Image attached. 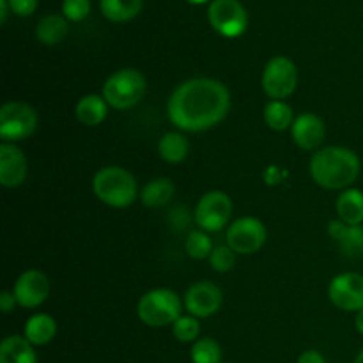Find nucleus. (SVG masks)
I'll use <instances>...</instances> for the list:
<instances>
[{
    "mask_svg": "<svg viewBox=\"0 0 363 363\" xmlns=\"http://www.w3.org/2000/svg\"><path fill=\"white\" fill-rule=\"evenodd\" d=\"M230 110V92L215 78H190L177 85L167 103L170 123L181 131L201 133L222 123Z\"/></svg>",
    "mask_w": 363,
    "mask_h": 363,
    "instance_id": "1",
    "label": "nucleus"
},
{
    "mask_svg": "<svg viewBox=\"0 0 363 363\" xmlns=\"http://www.w3.org/2000/svg\"><path fill=\"white\" fill-rule=\"evenodd\" d=\"M262 116H264L266 126L273 131L291 130L294 119H296L291 105H287L284 99H269L264 105Z\"/></svg>",
    "mask_w": 363,
    "mask_h": 363,
    "instance_id": "25",
    "label": "nucleus"
},
{
    "mask_svg": "<svg viewBox=\"0 0 363 363\" xmlns=\"http://www.w3.org/2000/svg\"><path fill=\"white\" fill-rule=\"evenodd\" d=\"M261 85L269 99H284L294 94L298 87V67L293 59L275 55L266 62L261 77Z\"/></svg>",
    "mask_w": 363,
    "mask_h": 363,
    "instance_id": "6",
    "label": "nucleus"
},
{
    "mask_svg": "<svg viewBox=\"0 0 363 363\" xmlns=\"http://www.w3.org/2000/svg\"><path fill=\"white\" fill-rule=\"evenodd\" d=\"M108 108V103H106V99L103 96L85 94L84 98L78 99L77 106H74V113H77V119L84 126L94 128L99 126L106 119Z\"/></svg>",
    "mask_w": 363,
    "mask_h": 363,
    "instance_id": "19",
    "label": "nucleus"
},
{
    "mask_svg": "<svg viewBox=\"0 0 363 363\" xmlns=\"http://www.w3.org/2000/svg\"><path fill=\"white\" fill-rule=\"evenodd\" d=\"M268 240L264 223L255 216H241L234 220L227 229V245L236 254L250 255L261 250Z\"/></svg>",
    "mask_w": 363,
    "mask_h": 363,
    "instance_id": "10",
    "label": "nucleus"
},
{
    "mask_svg": "<svg viewBox=\"0 0 363 363\" xmlns=\"http://www.w3.org/2000/svg\"><path fill=\"white\" fill-rule=\"evenodd\" d=\"M38 112L25 101H9L0 108V137L4 142L25 140L38 128Z\"/></svg>",
    "mask_w": 363,
    "mask_h": 363,
    "instance_id": "7",
    "label": "nucleus"
},
{
    "mask_svg": "<svg viewBox=\"0 0 363 363\" xmlns=\"http://www.w3.org/2000/svg\"><path fill=\"white\" fill-rule=\"evenodd\" d=\"M142 7H144V0H99V9L103 16L113 23L131 21L138 16Z\"/></svg>",
    "mask_w": 363,
    "mask_h": 363,
    "instance_id": "24",
    "label": "nucleus"
},
{
    "mask_svg": "<svg viewBox=\"0 0 363 363\" xmlns=\"http://www.w3.org/2000/svg\"><path fill=\"white\" fill-rule=\"evenodd\" d=\"M39 0H9V7L18 16H30L38 9Z\"/></svg>",
    "mask_w": 363,
    "mask_h": 363,
    "instance_id": "32",
    "label": "nucleus"
},
{
    "mask_svg": "<svg viewBox=\"0 0 363 363\" xmlns=\"http://www.w3.org/2000/svg\"><path fill=\"white\" fill-rule=\"evenodd\" d=\"M233 201L222 190H211L199 199L194 209V218L199 229L206 233H220L233 216Z\"/></svg>",
    "mask_w": 363,
    "mask_h": 363,
    "instance_id": "8",
    "label": "nucleus"
},
{
    "mask_svg": "<svg viewBox=\"0 0 363 363\" xmlns=\"http://www.w3.org/2000/svg\"><path fill=\"white\" fill-rule=\"evenodd\" d=\"M147 92V80L135 67H123L110 74L103 84L101 96L110 108L130 110L144 99Z\"/></svg>",
    "mask_w": 363,
    "mask_h": 363,
    "instance_id": "5",
    "label": "nucleus"
},
{
    "mask_svg": "<svg viewBox=\"0 0 363 363\" xmlns=\"http://www.w3.org/2000/svg\"><path fill=\"white\" fill-rule=\"evenodd\" d=\"M167 222L172 227L174 230H184L190 227L191 222H195L194 215H190V209L183 208V206H177L172 211L167 215Z\"/></svg>",
    "mask_w": 363,
    "mask_h": 363,
    "instance_id": "31",
    "label": "nucleus"
},
{
    "mask_svg": "<svg viewBox=\"0 0 363 363\" xmlns=\"http://www.w3.org/2000/svg\"><path fill=\"white\" fill-rule=\"evenodd\" d=\"M13 294L21 308H38L48 300L50 280L41 269H27L16 279Z\"/></svg>",
    "mask_w": 363,
    "mask_h": 363,
    "instance_id": "13",
    "label": "nucleus"
},
{
    "mask_svg": "<svg viewBox=\"0 0 363 363\" xmlns=\"http://www.w3.org/2000/svg\"><path fill=\"white\" fill-rule=\"evenodd\" d=\"M298 363H326V360L319 351L307 350L298 357Z\"/></svg>",
    "mask_w": 363,
    "mask_h": 363,
    "instance_id": "35",
    "label": "nucleus"
},
{
    "mask_svg": "<svg viewBox=\"0 0 363 363\" xmlns=\"http://www.w3.org/2000/svg\"><path fill=\"white\" fill-rule=\"evenodd\" d=\"M209 25L223 38H240L248 27V14L240 0H211L208 7Z\"/></svg>",
    "mask_w": 363,
    "mask_h": 363,
    "instance_id": "9",
    "label": "nucleus"
},
{
    "mask_svg": "<svg viewBox=\"0 0 363 363\" xmlns=\"http://www.w3.org/2000/svg\"><path fill=\"white\" fill-rule=\"evenodd\" d=\"M23 335H9L0 342V363H39L38 353Z\"/></svg>",
    "mask_w": 363,
    "mask_h": 363,
    "instance_id": "18",
    "label": "nucleus"
},
{
    "mask_svg": "<svg viewBox=\"0 0 363 363\" xmlns=\"http://www.w3.org/2000/svg\"><path fill=\"white\" fill-rule=\"evenodd\" d=\"M92 191L99 202L117 209L128 208L140 197L133 174L117 165L103 167L94 174Z\"/></svg>",
    "mask_w": 363,
    "mask_h": 363,
    "instance_id": "3",
    "label": "nucleus"
},
{
    "mask_svg": "<svg viewBox=\"0 0 363 363\" xmlns=\"http://www.w3.org/2000/svg\"><path fill=\"white\" fill-rule=\"evenodd\" d=\"M354 363H363V350L360 351V353H358V357H357V360H354Z\"/></svg>",
    "mask_w": 363,
    "mask_h": 363,
    "instance_id": "39",
    "label": "nucleus"
},
{
    "mask_svg": "<svg viewBox=\"0 0 363 363\" xmlns=\"http://www.w3.org/2000/svg\"><path fill=\"white\" fill-rule=\"evenodd\" d=\"M172 333L179 342L194 344L195 340H199V335H201V323H199V319L194 318V315L183 314L172 325Z\"/></svg>",
    "mask_w": 363,
    "mask_h": 363,
    "instance_id": "28",
    "label": "nucleus"
},
{
    "mask_svg": "<svg viewBox=\"0 0 363 363\" xmlns=\"http://www.w3.org/2000/svg\"><path fill=\"white\" fill-rule=\"evenodd\" d=\"M360 158L354 151L340 145L318 149L312 155L308 170L318 186L326 190H347L360 176Z\"/></svg>",
    "mask_w": 363,
    "mask_h": 363,
    "instance_id": "2",
    "label": "nucleus"
},
{
    "mask_svg": "<svg viewBox=\"0 0 363 363\" xmlns=\"http://www.w3.org/2000/svg\"><path fill=\"white\" fill-rule=\"evenodd\" d=\"M291 137L298 147L305 151H314L326 137L325 121L312 112L300 113L291 126Z\"/></svg>",
    "mask_w": 363,
    "mask_h": 363,
    "instance_id": "15",
    "label": "nucleus"
},
{
    "mask_svg": "<svg viewBox=\"0 0 363 363\" xmlns=\"http://www.w3.org/2000/svg\"><path fill=\"white\" fill-rule=\"evenodd\" d=\"M328 298L333 307L344 312L363 311V275L346 272L335 275L328 286Z\"/></svg>",
    "mask_w": 363,
    "mask_h": 363,
    "instance_id": "11",
    "label": "nucleus"
},
{
    "mask_svg": "<svg viewBox=\"0 0 363 363\" xmlns=\"http://www.w3.org/2000/svg\"><path fill=\"white\" fill-rule=\"evenodd\" d=\"M57 332H59V326L55 319L43 312L30 315L23 326V337L32 346H46L55 339Z\"/></svg>",
    "mask_w": 363,
    "mask_h": 363,
    "instance_id": "17",
    "label": "nucleus"
},
{
    "mask_svg": "<svg viewBox=\"0 0 363 363\" xmlns=\"http://www.w3.org/2000/svg\"><path fill=\"white\" fill-rule=\"evenodd\" d=\"M213 241L209 234L202 229H194L188 233L186 240H184V250L195 261H204L209 259L213 252Z\"/></svg>",
    "mask_w": 363,
    "mask_h": 363,
    "instance_id": "26",
    "label": "nucleus"
},
{
    "mask_svg": "<svg viewBox=\"0 0 363 363\" xmlns=\"http://www.w3.org/2000/svg\"><path fill=\"white\" fill-rule=\"evenodd\" d=\"M174 194H176V186H174L172 179H169V177H156V179H151L149 183L144 184L138 199H140L145 208L158 209L169 204L172 201Z\"/></svg>",
    "mask_w": 363,
    "mask_h": 363,
    "instance_id": "22",
    "label": "nucleus"
},
{
    "mask_svg": "<svg viewBox=\"0 0 363 363\" xmlns=\"http://www.w3.org/2000/svg\"><path fill=\"white\" fill-rule=\"evenodd\" d=\"M190 4H206V2H211V0H186Z\"/></svg>",
    "mask_w": 363,
    "mask_h": 363,
    "instance_id": "38",
    "label": "nucleus"
},
{
    "mask_svg": "<svg viewBox=\"0 0 363 363\" xmlns=\"http://www.w3.org/2000/svg\"><path fill=\"white\" fill-rule=\"evenodd\" d=\"M16 305L18 301L16 298H14L13 291H4V293L0 294V311H2L4 314H11Z\"/></svg>",
    "mask_w": 363,
    "mask_h": 363,
    "instance_id": "34",
    "label": "nucleus"
},
{
    "mask_svg": "<svg viewBox=\"0 0 363 363\" xmlns=\"http://www.w3.org/2000/svg\"><path fill=\"white\" fill-rule=\"evenodd\" d=\"M28 176L27 156L16 144L2 142L0 144V184L4 188L21 186Z\"/></svg>",
    "mask_w": 363,
    "mask_h": 363,
    "instance_id": "14",
    "label": "nucleus"
},
{
    "mask_svg": "<svg viewBox=\"0 0 363 363\" xmlns=\"http://www.w3.org/2000/svg\"><path fill=\"white\" fill-rule=\"evenodd\" d=\"M188 152H190V144L188 138L179 131H169V133L162 135L158 140V155L163 162L176 165L186 160Z\"/></svg>",
    "mask_w": 363,
    "mask_h": 363,
    "instance_id": "23",
    "label": "nucleus"
},
{
    "mask_svg": "<svg viewBox=\"0 0 363 363\" xmlns=\"http://www.w3.org/2000/svg\"><path fill=\"white\" fill-rule=\"evenodd\" d=\"M354 326H357V332L363 335V311L357 312V318H354Z\"/></svg>",
    "mask_w": 363,
    "mask_h": 363,
    "instance_id": "37",
    "label": "nucleus"
},
{
    "mask_svg": "<svg viewBox=\"0 0 363 363\" xmlns=\"http://www.w3.org/2000/svg\"><path fill=\"white\" fill-rule=\"evenodd\" d=\"M184 301L179 294L167 287L151 289L138 300L137 315L149 328L172 326L183 315Z\"/></svg>",
    "mask_w": 363,
    "mask_h": 363,
    "instance_id": "4",
    "label": "nucleus"
},
{
    "mask_svg": "<svg viewBox=\"0 0 363 363\" xmlns=\"http://www.w3.org/2000/svg\"><path fill=\"white\" fill-rule=\"evenodd\" d=\"M335 211L340 222L347 225L363 223V191L358 188H347L337 197Z\"/></svg>",
    "mask_w": 363,
    "mask_h": 363,
    "instance_id": "20",
    "label": "nucleus"
},
{
    "mask_svg": "<svg viewBox=\"0 0 363 363\" xmlns=\"http://www.w3.org/2000/svg\"><path fill=\"white\" fill-rule=\"evenodd\" d=\"M67 30H69V25H67L66 16H64V14L50 13L45 14V16L38 21L35 38H38V41L41 43V45L55 46L66 39Z\"/></svg>",
    "mask_w": 363,
    "mask_h": 363,
    "instance_id": "21",
    "label": "nucleus"
},
{
    "mask_svg": "<svg viewBox=\"0 0 363 363\" xmlns=\"http://www.w3.org/2000/svg\"><path fill=\"white\" fill-rule=\"evenodd\" d=\"M209 264L215 272L227 273L236 266V252L229 247V245H220V247L213 248L211 255H209Z\"/></svg>",
    "mask_w": 363,
    "mask_h": 363,
    "instance_id": "29",
    "label": "nucleus"
},
{
    "mask_svg": "<svg viewBox=\"0 0 363 363\" xmlns=\"http://www.w3.org/2000/svg\"><path fill=\"white\" fill-rule=\"evenodd\" d=\"M9 0H0V23H6L9 14Z\"/></svg>",
    "mask_w": 363,
    "mask_h": 363,
    "instance_id": "36",
    "label": "nucleus"
},
{
    "mask_svg": "<svg viewBox=\"0 0 363 363\" xmlns=\"http://www.w3.org/2000/svg\"><path fill=\"white\" fill-rule=\"evenodd\" d=\"M91 13V0H64L62 14L67 21H82Z\"/></svg>",
    "mask_w": 363,
    "mask_h": 363,
    "instance_id": "30",
    "label": "nucleus"
},
{
    "mask_svg": "<svg viewBox=\"0 0 363 363\" xmlns=\"http://www.w3.org/2000/svg\"><path fill=\"white\" fill-rule=\"evenodd\" d=\"M183 301L188 314L197 319H206L215 315L222 308L223 293L216 284L201 280L188 287Z\"/></svg>",
    "mask_w": 363,
    "mask_h": 363,
    "instance_id": "12",
    "label": "nucleus"
},
{
    "mask_svg": "<svg viewBox=\"0 0 363 363\" xmlns=\"http://www.w3.org/2000/svg\"><path fill=\"white\" fill-rule=\"evenodd\" d=\"M328 234L340 247V250L351 259L363 257V227L347 225L339 218L332 220L328 225Z\"/></svg>",
    "mask_w": 363,
    "mask_h": 363,
    "instance_id": "16",
    "label": "nucleus"
},
{
    "mask_svg": "<svg viewBox=\"0 0 363 363\" xmlns=\"http://www.w3.org/2000/svg\"><path fill=\"white\" fill-rule=\"evenodd\" d=\"M287 176L286 170H282L280 167L277 165H269L268 169L264 170V181L266 184H269V186H275V184L282 183L284 177Z\"/></svg>",
    "mask_w": 363,
    "mask_h": 363,
    "instance_id": "33",
    "label": "nucleus"
},
{
    "mask_svg": "<svg viewBox=\"0 0 363 363\" xmlns=\"http://www.w3.org/2000/svg\"><path fill=\"white\" fill-rule=\"evenodd\" d=\"M194 363H222V347L215 339L195 340L190 351Z\"/></svg>",
    "mask_w": 363,
    "mask_h": 363,
    "instance_id": "27",
    "label": "nucleus"
}]
</instances>
